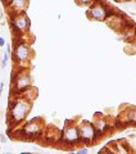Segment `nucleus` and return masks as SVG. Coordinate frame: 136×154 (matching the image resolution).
Returning a JSON list of instances; mask_svg holds the SVG:
<instances>
[{
    "label": "nucleus",
    "instance_id": "nucleus-1",
    "mask_svg": "<svg viewBox=\"0 0 136 154\" xmlns=\"http://www.w3.org/2000/svg\"><path fill=\"white\" fill-rule=\"evenodd\" d=\"M32 108V100L23 95H14L8 107V122L11 126H17L26 121Z\"/></svg>",
    "mask_w": 136,
    "mask_h": 154
},
{
    "label": "nucleus",
    "instance_id": "nucleus-5",
    "mask_svg": "<svg viewBox=\"0 0 136 154\" xmlns=\"http://www.w3.org/2000/svg\"><path fill=\"white\" fill-rule=\"evenodd\" d=\"M60 144L64 145L66 149H73L75 146L80 145V135H79V128H77V123L75 122H67L64 128L60 134L59 137Z\"/></svg>",
    "mask_w": 136,
    "mask_h": 154
},
{
    "label": "nucleus",
    "instance_id": "nucleus-18",
    "mask_svg": "<svg viewBox=\"0 0 136 154\" xmlns=\"http://www.w3.org/2000/svg\"><path fill=\"white\" fill-rule=\"evenodd\" d=\"M3 90H4V82L0 81V96H2V94H3Z\"/></svg>",
    "mask_w": 136,
    "mask_h": 154
},
{
    "label": "nucleus",
    "instance_id": "nucleus-11",
    "mask_svg": "<svg viewBox=\"0 0 136 154\" xmlns=\"http://www.w3.org/2000/svg\"><path fill=\"white\" fill-rule=\"evenodd\" d=\"M125 116H126V122L127 123L136 125V108L130 109L128 112L125 113Z\"/></svg>",
    "mask_w": 136,
    "mask_h": 154
},
{
    "label": "nucleus",
    "instance_id": "nucleus-16",
    "mask_svg": "<svg viewBox=\"0 0 136 154\" xmlns=\"http://www.w3.org/2000/svg\"><path fill=\"white\" fill-rule=\"evenodd\" d=\"M5 46H7V53H8V54L9 55H12V45L11 44H5Z\"/></svg>",
    "mask_w": 136,
    "mask_h": 154
},
{
    "label": "nucleus",
    "instance_id": "nucleus-10",
    "mask_svg": "<svg viewBox=\"0 0 136 154\" xmlns=\"http://www.w3.org/2000/svg\"><path fill=\"white\" fill-rule=\"evenodd\" d=\"M93 123H94V126H95V128H96V131L99 132V135L100 136H104V135H107L108 134V131L110 130V123H109V121L105 117H98V116H95V119L93 121Z\"/></svg>",
    "mask_w": 136,
    "mask_h": 154
},
{
    "label": "nucleus",
    "instance_id": "nucleus-14",
    "mask_svg": "<svg viewBox=\"0 0 136 154\" xmlns=\"http://www.w3.org/2000/svg\"><path fill=\"white\" fill-rule=\"evenodd\" d=\"M77 154H87V153H89V148H79V149H77Z\"/></svg>",
    "mask_w": 136,
    "mask_h": 154
},
{
    "label": "nucleus",
    "instance_id": "nucleus-19",
    "mask_svg": "<svg viewBox=\"0 0 136 154\" xmlns=\"http://www.w3.org/2000/svg\"><path fill=\"white\" fill-rule=\"evenodd\" d=\"M0 152H2V148H0Z\"/></svg>",
    "mask_w": 136,
    "mask_h": 154
},
{
    "label": "nucleus",
    "instance_id": "nucleus-7",
    "mask_svg": "<svg viewBox=\"0 0 136 154\" xmlns=\"http://www.w3.org/2000/svg\"><path fill=\"white\" fill-rule=\"evenodd\" d=\"M86 16L91 21L96 22H104L110 17V9L108 5H105L103 2L100 0H95L91 5L87 7Z\"/></svg>",
    "mask_w": 136,
    "mask_h": 154
},
{
    "label": "nucleus",
    "instance_id": "nucleus-4",
    "mask_svg": "<svg viewBox=\"0 0 136 154\" xmlns=\"http://www.w3.org/2000/svg\"><path fill=\"white\" fill-rule=\"evenodd\" d=\"M21 71L14 72L12 75V91L14 95H21L26 90L31 89L32 86V77L27 68H19Z\"/></svg>",
    "mask_w": 136,
    "mask_h": 154
},
{
    "label": "nucleus",
    "instance_id": "nucleus-13",
    "mask_svg": "<svg viewBox=\"0 0 136 154\" xmlns=\"http://www.w3.org/2000/svg\"><path fill=\"white\" fill-rule=\"evenodd\" d=\"M95 2V0H76V3L79 4L80 7H89V5H91Z\"/></svg>",
    "mask_w": 136,
    "mask_h": 154
},
{
    "label": "nucleus",
    "instance_id": "nucleus-15",
    "mask_svg": "<svg viewBox=\"0 0 136 154\" xmlns=\"http://www.w3.org/2000/svg\"><path fill=\"white\" fill-rule=\"evenodd\" d=\"M7 44V41H5V38H4L3 36H0V48H4Z\"/></svg>",
    "mask_w": 136,
    "mask_h": 154
},
{
    "label": "nucleus",
    "instance_id": "nucleus-12",
    "mask_svg": "<svg viewBox=\"0 0 136 154\" xmlns=\"http://www.w3.org/2000/svg\"><path fill=\"white\" fill-rule=\"evenodd\" d=\"M9 57H11V55H9L7 51L3 54V58H2V60H0V67H2V68H5V67H7L8 60H9Z\"/></svg>",
    "mask_w": 136,
    "mask_h": 154
},
{
    "label": "nucleus",
    "instance_id": "nucleus-3",
    "mask_svg": "<svg viewBox=\"0 0 136 154\" xmlns=\"http://www.w3.org/2000/svg\"><path fill=\"white\" fill-rule=\"evenodd\" d=\"M77 128H79V135H80V141L84 145H94L95 143H98L101 136L99 132L96 131L93 122L90 121H81L77 123Z\"/></svg>",
    "mask_w": 136,
    "mask_h": 154
},
{
    "label": "nucleus",
    "instance_id": "nucleus-9",
    "mask_svg": "<svg viewBox=\"0 0 136 154\" xmlns=\"http://www.w3.org/2000/svg\"><path fill=\"white\" fill-rule=\"evenodd\" d=\"M28 5H30V0H8L7 2V7L11 13L26 12Z\"/></svg>",
    "mask_w": 136,
    "mask_h": 154
},
{
    "label": "nucleus",
    "instance_id": "nucleus-8",
    "mask_svg": "<svg viewBox=\"0 0 136 154\" xmlns=\"http://www.w3.org/2000/svg\"><path fill=\"white\" fill-rule=\"evenodd\" d=\"M40 121L41 119L39 117H35L22 126L21 132L26 140H33L42 134V125L40 123Z\"/></svg>",
    "mask_w": 136,
    "mask_h": 154
},
{
    "label": "nucleus",
    "instance_id": "nucleus-2",
    "mask_svg": "<svg viewBox=\"0 0 136 154\" xmlns=\"http://www.w3.org/2000/svg\"><path fill=\"white\" fill-rule=\"evenodd\" d=\"M17 38L18 41H16L14 49L12 50V59L17 64L18 68H27L33 57L32 48L27 41L22 40V37Z\"/></svg>",
    "mask_w": 136,
    "mask_h": 154
},
{
    "label": "nucleus",
    "instance_id": "nucleus-6",
    "mask_svg": "<svg viewBox=\"0 0 136 154\" xmlns=\"http://www.w3.org/2000/svg\"><path fill=\"white\" fill-rule=\"evenodd\" d=\"M11 27L16 37H22L30 31L31 21L26 12L11 13Z\"/></svg>",
    "mask_w": 136,
    "mask_h": 154
},
{
    "label": "nucleus",
    "instance_id": "nucleus-17",
    "mask_svg": "<svg viewBox=\"0 0 136 154\" xmlns=\"http://www.w3.org/2000/svg\"><path fill=\"white\" fill-rule=\"evenodd\" d=\"M0 143H3V144H5V143H7V136H5V135L0 134Z\"/></svg>",
    "mask_w": 136,
    "mask_h": 154
}]
</instances>
